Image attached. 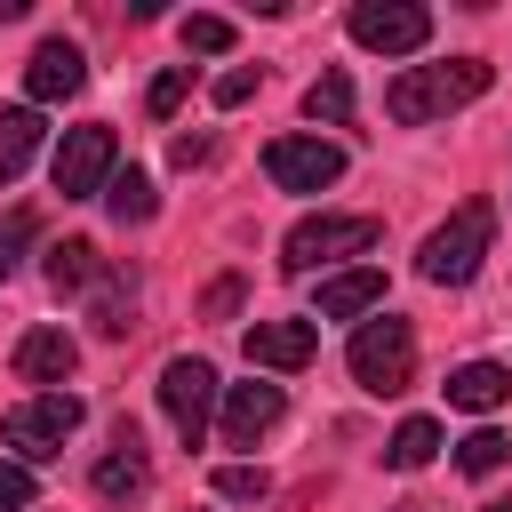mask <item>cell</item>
Masks as SVG:
<instances>
[{
    "instance_id": "cell-18",
    "label": "cell",
    "mask_w": 512,
    "mask_h": 512,
    "mask_svg": "<svg viewBox=\"0 0 512 512\" xmlns=\"http://www.w3.org/2000/svg\"><path fill=\"white\" fill-rule=\"evenodd\" d=\"M88 296H96V304H88L96 336H128V328H136V320H128V312H136V280H128L120 264H112V272H104V280H96Z\"/></svg>"
},
{
    "instance_id": "cell-8",
    "label": "cell",
    "mask_w": 512,
    "mask_h": 512,
    "mask_svg": "<svg viewBox=\"0 0 512 512\" xmlns=\"http://www.w3.org/2000/svg\"><path fill=\"white\" fill-rule=\"evenodd\" d=\"M104 184H112V128L104 120L64 128V144H56V192L64 200H104Z\"/></svg>"
},
{
    "instance_id": "cell-5",
    "label": "cell",
    "mask_w": 512,
    "mask_h": 512,
    "mask_svg": "<svg viewBox=\"0 0 512 512\" xmlns=\"http://www.w3.org/2000/svg\"><path fill=\"white\" fill-rule=\"evenodd\" d=\"M384 240L376 216H304L288 240H280V264L288 272H312V264H336V256H368Z\"/></svg>"
},
{
    "instance_id": "cell-26",
    "label": "cell",
    "mask_w": 512,
    "mask_h": 512,
    "mask_svg": "<svg viewBox=\"0 0 512 512\" xmlns=\"http://www.w3.org/2000/svg\"><path fill=\"white\" fill-rule=\"evenodd\" d=\"M264 488H272V480H264L256 464H224V472H216V496H232V504H256Z\"/></svg>"
},
{
    "instance_id": "cell-9",
    "label": "cell",
    "mask_w": 512,
    "mask_h": 512,
    "mask_svg": "<svg viewBox=\"0 0 512 512\" xmlns=\"http://www.w3.org/2000/svg\"><path fill=\"white\" fill-rule=\"evenodd\" d=\"M264 176H272L280 192H328V184L344 176V152L320 144V136H272V144H264Z\"/></svg>"
},
{
    "instance_id": "cell-19",
    "label": "cell",
    "mask_w": 512,
    "mask_h": 512,
    "mask_svg": "<svg viewBox=\"0 0 512 512\" xmlns=\"http://www.w3.org/2000/svg\"><path fill=\"white\" fill-rule=\"evenodd\" d=\"M104 208H112V224H152V176L144 168H112V184H104Z\"/></svg>"
},
{
    "instance_id": "cell-25",
    "label": "cell",
    "mask_w": 512,
    "mask_h": 512,
    "mask_svg": "<svg viewBox=\"0 0 512 512\" xmlns=\"http://www.w3.org/2000/svg\"><path fill=\"white\" fill-rule=\"evenodd\" d=\"M176 32H184L192 56H224V48H232V16H184Z\"/></svg>"
},
{
    "instance_id": "cell-21",
    "label": "cell",
    "mask_w": 512,
    "mask_h": 512,
    "mask_svg": "<svg viewBox=\"0 0 512 512\" xmlns=\"http://www.w3.org/2000/svg\"><path fill=\"white\" fill-rule=\"evenodd\" d=\"M40 152V112L32 104H16V112H0V184L8 176H24V160Z\"/></svg>"
},
{
    "instance_id": "cell-7",
    "label": "cell",
    "mask_w": 512,
    "mask_h": 512,
    "mask_svg": "<svg viewBox=\"0 0 512 512\" xmlns=\"http://www.w3.org/2000/svg\"><path fill=\"white\" fill-rule=\"evenodd\" d=\"M352 40L376 48V56H416L432 40V8H416V0H360L352 8Z\"/></svg>"
},
{
    "instance_id": "cell-10",
    "label": "cell",
    "mask_w": 512,
    "mask_h": 512,
    "mask_svg": "<svg viewBox=\"0 0 512 512\" xmlns=\"http://www.w3.org/2000/svg\"><path fill=\"white\" fill-rule=\"evenodd\" d=\"M280 408H288V392L280 384H224V448H256L272 424H280Z\"/></svg>"
},
{
    "instance_id": "cell-1",
    "label": "cell",
    "mask_w": 512,
    "mask_h": 512,
    "mask_svg": "<svg viewBox=\"0 0 512 512\" xmlns=\"http://www.w3.org/2000/svg\"><path fill=\"white\" fill-rule=\"evenodd\" d=\"M488 56H448V64H408L392 88H384V112L400 120V128H424V120H440V112H456V104H472V96H488Z\"/></svg>"
},
{
    "instance_id": "cell-15",
    "label": "cell",
    "mask_w": 512,
    "mask_h": 512,
    "mask_svg": "<svg viewBox=\"0 0 512 512\" xmlns=\"http://www.w3.org/2000/svg\"><path fill=\"white\" fill-rule=\"evenodd\" d=\"M144 488H152V464H144L136 432L120 424V440L96 456V496H104V504H128V496H144Z\"/></svg>"
},
{
    "instance_id": "cell-27",
    "label": "cell",
    "mask_w": 512,
    "mask_h": 512,
    "mask_svg": "<svg viewBox=\"0 0 512 512\" xmlns=\"http://www.w3.org/2000/svg\"><path fill=\"white\" fill-rule=\"evenodd\" d=\"M32 504V464H0V512H24Z\"/></svg>"
},
{
    "instance_id": "cell-24",
    "label": "cell",
    "mask_w": 512,
    "mask_h": 512,
    "mask_svg": "<svg viewBox=\"0 0 512 512\" xmlns=\"http://www.w3.org/2000/svg\"><path fill=\"white\" fill-rule=\"evenodd\" d=\"M32 240H40V216H32V208H8V216H0V280L24 264V248H32Z\"/></svg>"
},
{
    "instance_id": "cell-11",
    "label": "cell",
    "mask_w": 512,
    "mask_h": 512,
    "mask_svg": "<svg viewBox=\"0 0 512 512\" xmlns=\"http://www.w3.org/2000/svg\"><path fill=\"white\" fill-rule=\"evenodd\" d=\"M240 344H248V368H304L320 336H312V320H256Z\"/></svg>"
},
{
    "instance_id": "cell-14",
    "label": "cell",
    "mask_w": 512,
    "mask_h": 512,
    "mask_svg": "<svg viewBox=\"0 0 512 512\" xmlns=\"http://www.w3.org/2000/svg\"><path fill=\"white\" fill-rule=\"evenodd\" d=\"M72 360H80V344H72L64 328H24V336H16V376H24V384H64Z\"/></svg>"
},
{
    "instance_id": "cell-2",
    "label": "cell",
    "mask_w": 512,
    "mask_h": 512,
    "mask_svg": "<svg viewBox=\"0 0 512 512\" xmlns=\"http://www.w3.org/2000/svg\"><path fill=\"white\" fill-rule=\"evenodd\" d=\"M488 240H496V208H488V200H464V208H456L440 232H424V248H416V272H424L432 288H464V280L480 272Z\"/></svg>"
},
{
    "instance_id": "cell-28",
    "label": "cell",
    "mask_w": 512,
    "mask_h": 512,
    "mask_svg": "<svg viewBox=\"0 0 512 512\" xmlns=\"http://www.w3.org/2000/svg\"><path fill=\"white\" fill-rule=\"evenodd\" d=\"M184 80H192V72H160V80H152V96H144V104H152V120H168V112L184 104Z\"/></svg>"
},
{
    "instance_id": "cell-20",
    "label": "cell",
    "mask_w": 512,
    "mask_h": 512,
    "mask_svg": "<svg viewBox=\"0 0 512 512\" xmlns=\"http://www.w3.org/2000/svg\"><path fill=\"white\" fill-rule=\"evenodd\" d=\"M432 456H440V424H432V416H408V424L384 440V464H392V472H424Z\"/></svg>"
},
{
    "instance_id": "cell-32",
    "label": "cell",
    "mask_w": 512,
    "mask_h": 512,
    "mask_svg": "<svg viewBox=\"0 0 512 512\" xmlns=\"http://www.w3.org/2000/svg\"><path fill=\"white\" fill-rule=\"evenodd\" d=\"M480 512H512V496H488V504H480Z\"/></svg>"
},
{
    "instance_id": "cell-23",
    "label": "cell",
    "mask_w": 512,
    "mask_h": 512,
    "mask_svg": "<svg viewBox=\"0 0 512 512\" xmlns=\"http://www.w3.org/2000/svg\"><path fill=\"white\" fill-rule=\"evenodd\" d=\"M304 112L328 120V128H344V120H352V80H344V72H320V80L304 88Z\"/></svg>"
},
{
    "instance_id": "cell-29",
    "label": "cell",
    "mask_w": 512,
    "mask_h": 512,
    "mask_svg": "<svg viewBox=\"0 0 512 512\" xmlns=\"http://www.w3.org/2000/svg\"><path fill=\"white\" fill-rule=\"evenodd\" d=\"M248 96H256V72H248V64H232V72L216 80V104H248Z\"/></svg>"
},
{
    "instance_id": "cell-13",
    "label": "cell",
    "mask_w": 512,
    "mask_h": 512,
    "mask_svg": "<svg viewBox=\"0 0 512 512\" xmlns=\"http://www.w3.org/2000/svg\"><path fill=\"white\" fill-rule=\"evenodd\" d=\"M360 312H384V272H376V264L328 272V280H320V320H360Z\"/></svg>"
},
{
    "instance_id": "cell-30",
    "label": "cell",
    "mask_w": 512,
    "mask_h": 512,
    "mask_svg": "<svg viewBox=\"0 0 512 512\" xmlns=\"http://www.w3.org/2000/svg\"><path fill=\"white\" fill-rule=\"evenodd\" d=\"M232 312H240V280H216L208 288V320H232Z\"/></svg>"
},
{
    "instance_id": "cell-22",
    "label": "cell",
    "mask_w": 512,
    "mask_h": 512,
    "mask_svg": "<svg viewBox=\"0 0 512 512\" xmlns=\"http://www.w3.org/2000/svg\"><path fill=\"white\" fill-rule=\"evenodd\" d=\"M504 456H512V440H504L496 424H480V432H464V440H456V472H472V480H488Z\"/></svg>"
},
{
    "instance_id": "cell-3",
    "label": "cell",
    "mask_w": 512,
    "mask_h": 512,
    "mask_svg": "<svg viewBox=\"0 0 512 512\" xmlns=\"http://www.w3.org/2000/svg\"><path fill=\"white\" fill-rule=\"evenodd\" d=\"M352 384L360 392H408V376H416V328L400 320V312H376V320H360L352 328Z\"/></svg>"
},
{
    "instance_id": "cell-31",
    "label": "cell",
    "mask_w": 512,
    "mask_h": 512,
    "mask_svg": "<svg viewBox=\"0 0 512 512\" xmlns=\"http://www.w3.org/2000/svg\"><path fill=\"white\" fill-rule=\"evenodd\" d=\"M168 160H176V168H200V160H208V136H176Z\"/></svg>"
},
{
    "instance_id": "cell-12",
    "label": "cell",
    "mask_w": 512,
    "mask_h": 512,
    "mask_svg": "<svg viewBox=\"0 0 512 512\" xmlns=\"http://www.w3.org/2000/svg\"><path fill=\"white\" fill-rule=\"evenodd\" d=\"M88 80V64H80V48L72 40H40L32 48V64H24V88H32V104H56V96H72Z\"/></svg>"
},
{
    "instance_id": "cell-16",
    "label": "cell",
    "mask_w": 512,
    "mask_h": 512,
    "mask_svg": "<svg viewBox=\"0 0 512 512\" xmlns=\"http://www.w3.org/2000/svg\"><path fill=\"white\" fill-rule=\"evenodd\" d=\"M504 400H512V368H496V360H464V368L448 376V408L488 416V408H504Z\"/></svg>"
},
{
    "instance_id": "cell-4",
    "label": "cell",
    "mask_w": 512,
    "mask_h": 512,
    "mask_svg": "<svg viewBox=\"0 0 512 512\" xmlns=\"http://www.w3.org/2000/svg\"><path fill=\"white\" fill-rule=\"evenodd\" d=\"M80 416H88V408H80L72 392H32V400H16V408H8L0 440L16 448V464H48V456L80 432Z\"/></svg>"
},
{
    "instance_id": "cell-6",
    "label": "cell",
    "mask_w": 512,
    "mask_h": 512,
    "mask_svg": "<svg viewBox=\"0 0 512 512\" xmlns=\"http://www.w3.org/2000/svg\"><path fill=\"white\" fill-rule=\"evenodd\" d=\"M160 408H168L176 440H184V448H200L208 408H216V368H208V360H192V352H176V360L160 368Z\"/></svg>"
},
{
    "instance_id": "cell-17",
    "label": "cell",
    "mask_w": 512,
    "mask_h": 512,
    "mask_svg": "<svg viewBox=\"0 0 512 512\" xmlns=\"http://www.w3.org/2000/svg\"><path fill=\"white\" fill-rule=\"evenodd\" d=\"M104 272H112V264L96 256V240H56V248H48V288H56V296H88Z\"/></svg>"
}]
</instances>
